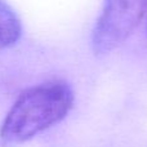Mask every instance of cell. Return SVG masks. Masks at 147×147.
<instances>
[{
  "instance_id": "cell-1",
  "label": "cell",
  "mask_w": 147,
  "mask_h": 147,
  "mask_svg": "<svg viewBox=\"0 0 147 147\" xmlns=\"http://www.w3.org/2000/svg\"><path fill=\"white\" fill-rule=\"evenodd\" d=\"M74 92L61 80L47 81L26 89L8 111L0 128V143L13 147L27 142L67 116Z\"/></svg>"
},
{
  "instance_id": "cell-3",
  "label": "cell",
  "mask_w": 147,
  "mask_h": 147,
  "mask_svg": "<svg viewBox=\"0 0 147 147\" xmlns=\"http://www.w3.org/2000/svg\"><path fill=\"white\" fill-rule=\"evenodd\" d=\"M22 26L16 12L0 0V51L14 45L21 38Z\"/></svg>"
},
{
  "instance_id": "cell-2",
  "label": "cell",
  "mask_w": 147,
  "mask_h": 147,
  "mask_svg": "<svg viewBox=\"0 0 147 147\" xmlns=\"http://www.w3.org/2000/svg\"><path fill=\"white\" fill-rule=\"evenodd\" d=\"M147 0H105L94 26L92 48L96 54H107L121 45L140 25Z\"/></svg>"
}]
</instances>
